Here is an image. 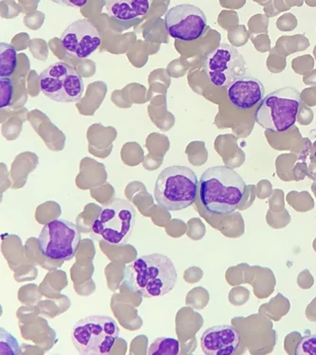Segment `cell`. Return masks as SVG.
Segmentation results:
<instances>
[{
  "mask_svg": "<svg viewBox=\"0 0 316 355\" xmlns=\"http://www.w3.org/2000/svg\"><path fill=\"white\" fill-rule=\"evenodd\" d=\"M199 185L198 178L190 168L170 166L158 176L154 188L155 199L167 211H181L196 201Z\"/></svg>",
  "mask_w": 316,
  "mask_h": 355,
  "instance_id": "3957f363",
  "label": "cell"
},
{
  "mask_svg": "<svg viewBox=\"0 0 316 355\" xmlns=\"http://www.w3.org/2000/svg\"><path fill=\"white\" fill-rule=\"evenodd\" d=\"M14 97V84L8 77L0 79V107L5 108L12 103Z\"/></svg>",
  "mask_w": 316,
  "mask_h": 355,
  "instance_id": "ac0fdd59",
  "label": "cell"
},
{
  "mask_svg": "<svg viewBox=\"0 0 316 355\" xmlns=\"http://www.w3.org/2000/svg\"><path fill=\"white\" fill-rule=\"evenodd\" d=\"M240 343V333L229 325L213 326L207 329L201 338V349L207 355H231Z\"/></svg>",
  "mask_w": 316,
  "mask_h": 355,
  "instance_id": "4fadbf2b",
  "label": "cell"
},
{
  "mask_svg": "<svg viewBox=\"0 0 316 355\" xmlns=\"http://www.w3.org/2000/svg\"><path fill=\"white\" fill-rule=\"evenodd\" d=\"M206 69L212 84L228 87L238 77L245 75V60L237 49L224 44L207 56Z\"/></svg>",
  "mask_w": 316,
  "mask_h": 355,
  "instance_id": "30bf717a",
  "label": "cell"
},
{
  "mask_svg": "<svg viewBox=\"0 0 316 355\" xmlns=\"http://www.w3.org/2000/svg\"><path fill=\"white\" fill-rule=\"evenodd\" d=\"M106 10L110 17L129 21L149 12V0H105Z\"/></svg>",
  "mask_w": 316,
  "mask_h": 355,
  "instance_id": "5bb4252c",
  "label": "cell"
},
{
  "mask_svg": "<svg viewBox=\"0 0 316 355\" xmlns=\"http://www.w3.org/2000/svg\"><path fill=\"white\" fill-rule=\"evenodd\" d=\"M180 354V343L177 339L159 338L149 346V355H178Z\"/></svg>",
  "mask_w": 316,
  "mask_h": 355,
  "instance_id": "2e32d148",
  "label": "cell"
},
{
  "mask_svg": "<svg viewBox=\"0 0 316 355\" xmlns=\"http://www.w3.org/2000/svg\"><path fill=\"white\" fill-rule=\"evenodd\" d=\"M295 354L316 355V336H305L297 346Z\"/></svg>",
  "mask_w": 316,
  "mask_h": 355,
  "instance_id": "d6986e66",
  "label": "cell"
},
{
  "mask_svg": "<svg viewBox=\"0 0 316 355\" xmlns=\"http://www.w3.org/2000/svg\"><path fill=\"white\" fill-rule=\"evenodd\" d=\"M246 184L242 176L226 166L207 169L199 185V200L210 214L234 212L244 196Z\"/></svg>",
  "mask_w": 316,
  "mask_h": 355,
  "instance_id": "7a4b0ae2",
  "label": "cell"
},
{
  "mask_svg": "<svg viewBox=\"0 0 316 355\" xmlns=\"http://www.w3.org/2000/svg\"><path fill=\"white\" fill-rule=\"evenodd\" d=\"M177 279L174 263L159 253L137 258L126 266L124 274L126 287L144 297H164L172 291Z\"/></svg>",
  "mask_w": 316,
  "mask_h": 355,
  "instance_id": "6da1fadb",
  "label": "cell"
},
{
  "mask_svg": "<svg viewBox=\"0 0 316 355\" xmlns=\"http://www.w3.org/2000/svg\"><path fill=\"white\" fill-rule=\"evenodd\" d=\"M17 67V49L9 44L0 43V76L8 78L12 76Z\"/></svg>",
  "mask_w": 316,
  "mask_h": 355,
  "instance_id": "9a60e30c",
  "label": "cell"
},
{
  "mask_svg": "<svg viewBox=\"0 0 316 355\" xmlns=\"http://www.w3.org/2000/svg\"><path fill=\"white\" fill-rule=\"evenodd\" d=\"M165 23L168 35L185 42L198 40L208 28L204 12L192 4L171 8L165 14Z\"/></svg>",
  "mask_w": 316,
  "mask_h": 355,
  "instance_id": "9c48e42d",
  "label": "cell"
},
{
  "mask_svg": "<svg viewBox=\"0 0 316 355\" xmlns=\"http://www.w3.org/2000/svg\"><path fill=\"white\" fill-rule=\"evenodd\" d=\"M20 354V347L17 339L1 328L0 334V354L18 355Z\"/></svg>",
  "mask_w": 316,
  "mask_h": 355,
  "instance_id": "e0dca14e",
  "label": "cell"
},
{
  "mask_svg": "<svg viewBox=\"0 0 316 355\" xmlns=\"http://www.w3.org/2000/svg\"><path fill=\"white\" fill-rule=\"evenodd\" d=\"M41 92L57 103H76L84 93V82L71 64L57 62L47 67L40 75Z\"/></svg>",
  "mask_w": 316,
  "mask_h": 355,
  "instance_id": "52a82bcc",
  "label": "cell"
},
{
  "mask_svg": "<svg viewBox=\"0 0 316 355\" xmlns=\"http://www.w3.org/2000/svg\"><path fill=\"white\" fill-rule=\"evenodd\" d=\"M81 242L76 225L63 219L47 223L38 237L40 252L53 261H71Z\"/></svg>",
  "mask_w": 316,
  "mask_h": 355,
  "instance_id": "ba28073f",
  "label": "cell"
},
{
  "mask_svg": "<svg viewBox=\"0 0 316 355\" xmlns=\"http://www.w3.org/2000/svg\"><path fill=\"white\" fill-rule=\"evenodd\" d=\"M301 97L294 87L279 88L264 97L256 108V123L268 130L283 133L294 125Z\"/></svg>",
  "mask_w": 316,
  "mask_h": 355,
  "instance_id": "5b68a950",
  "label": "cell"
},
{
  "mask_svg": "<svg viewBox=\"0 0 316 355\" xmlns=\"http://www.w3.org/2000/svg\"><path fill=\"white\" fill-rule=\"evenodd\" d=\"M227 94L233 106L240 110H249L261 103L265 97V88L256 78L243 75L229 85Z\"/></svg>",
  "mask_w": 316,
  "mask_h": 355,
  "instance_id": "7c38bea8",
  "label": "cell"
},
{
  "mask_svg": "<svg viewBox=\"0 0 316 355\" xmlns=\"http://www.w3.org/2000/svg\"><path fill=\"white\" fill-rule=\"evenodd\" d=\"M120 328L108 315H90L77 321L72 328L71 338L80 354H110L119 338Z\"/></svg>",
  "mask_w": 316,
  "mask_h": 355,
  "instance_id": "277c9868",
  "label": "cell"
},
{
  "mask_svg": "<svg viewBox=\"0 0 316 355\" xmlns=\"http://www.w3.org/2000/svg\"><path fill=\"white\" fill-rule=\"evenodd\" d=\"M62 48L75 58L87 59L97 51L102 39L97 28L88 19L76 20L60 36Z\"/></svg>",
  "mask_w": 316,
  "mask_h": 355,
  "instance_id": "8fae6325",
  "label": "cell"
},
{
  "mask_svg": "<svg viewBox=\"0 0 316 355\" xmlns=\"http://www.w3.org/2000/svg\"><path fill=\"white\" fill-rule=\"evenodd\" d=\"M136 222V209L124 199L116 198L105 205L92 230L97 237L110 245H124L131 239Z\"/></svg>",
  "mask_w": 316,
  "mask_h": 355,
  "instance_id": "8992f818",
  "label": "cell"
},
{
  "mask_svg": "<svg viewBox=\"0 0 316 355\" xmlns=\"http://www.w3.org/2000/svg\"><path fill=\"white\" fill-rule=\"evenodd\" d=\"M53 3L71 8H82L88 3L89 0H51Z\"/></svg>",
  "mask_w": 316,
  "mask_h": 355,
  "instance_id": "ffe728a7",
  "label": "cell"
}]
</instances>
